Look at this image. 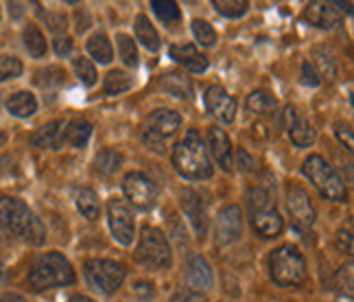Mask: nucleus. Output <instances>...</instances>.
I'll return each instance as SVG.
<instances>
[{"label":"nucleus","mask_w":354,"mask_h":302,"mask_svg":"<svg viewBox=\"0 0 354 302\" xmlns=\"http://www.w3.org/2000/svg\"><path fill=\"white\" fill-rule=\"evenodd\" d=\"M173 167L184 180L212 177V162L197 130H188L184 139L173 147Z\"/></svg>","instance_id":"f03ea898"},{"label":"nucleus","mask_w":354,"mask_h":302,"mask_svg":"<svg viewBox=\"0 0 354 302\" xmlns=\"http://www.w3.org/2000/svg\"><path fill=\"white\" fill-rule=\"evenodd\" d=\"M269 276L278 287H299L308 276L306 258L295 245H280L269 254Z\"/></svg>","instance_id":"39448f33"},{"label":"nucleus","mask_w":354,"mask_h":302,"mask_svg":"<svg viewBox=\"0 0 354 302\" xmlns=\"http://www.w3.org/2000/svg\"><path fill=\"white\" fill-rule=\"evenodd\" d=\"M68 302H94V300H92V298H88V296L75 294V296H71V298H68Z\"/></svg>","instance_id":"09e8293b"},{"label":"nucleus","mask_w":354,"mask_h":302,"mask_svg":"<svg viewBox=\"0 0 354 302\" xmlns=\"http://www.w3.org/2000/svg\"><path fill=\"white\" fill-rule=\"evenodd\" d=\"M151 9H153L156 16H158L162 22H167V24L177 22V20L182 18L180 7H177V3H171V0H153V3H151Z\"/></svg>","instance_id":"c9c22d12"},{"label":"nucleus","mask_w":354,"mask_h":302,"mask_svg":"<svg viewBox=\"0 0 354 302\" xmlns=\"http://www.w3.org/2000/svg\"><path fill=\"white\" fill-rule=\"evenodd\" d=\"M245 105H248V109H250V112H254V114H269V112H274V109H276L278 101H276V97L271 92L256 90V92H252L250 97H248Z\"/></svg>","instance_id":"7c9ffc66"},{"label":"nucleus","mask_w":354,"mask_h":302,"mask_svg":"<svg viewBox=\"0 0 354 302\" xmlns=\"http://www.w3.org/2000/svg\"><path fill=\"white\" fill-rule=\"evenodd\" d=\"M302 81H304L306 86H310V88H315V86L322 84V79H319L317 71L313 68L310 62H304V64H302Z\"/></svg>","instance_id":"79ce46f5"},{"label":"nucleus","mask_w":354,"mask_h":302,"mask_svg":"<svg viewBox=\"0 0 354 302\" xmlns=\"http://www.w3.org/2000/svg\"><path fill=\"white\" fill-rule=\"evenodd\" d=\"M22 71L24 66L18 57H13V55H0V81L16 79L22 75Z\"/></svg>","instance_id":"4c0bfd02"},{"label":"nucleus","mask_w":354,"mask_h":302,"mask_svg":"<svg viewBox=\"0 0 354 302\" xmlns=\"http://www.w3.org/2000/svg\"><path fill=\"white\" fill-rule=\"evenodd\" d=\"M0 302H29L24 296L20 294H11V292H5V294H0Z\"/></svg>","instance_id":"de8ad7c7"},{"label":"nucleus","mask_w":354,"mask_h":302,"mask_svg":"<svg viewBox=\"0 0 354 302\" xmlns=\"http://www.w3.org/2000/svg\"><path fill=\"white\" fill-rule=\"evenodd\" d=\"M107 222H110V230L112 237L120 243V245H131L133 243V235H136V217L131 206L127 204V199L122 197H112L107 199Z\"/></svg>","instance_id":"9d476101"},{"label":"nucleus","mask_w":354,"mask_h":302,"mask_svg":"<svg viewBox=\"0 0 354 302\" xmlns=\"http://www.w3.org/2000/svg\"><path fill=\"white\" fill-rule=\"evenodd\" d=\"M180 127H182L180 112L165 109V107L156 109V112L149 114L142 123V141L149 149H156L162 154L167 147V141L173 139Z\"/></svg>","instance_id":"1a4fd4ad"},{"label":"nucleus","mask_w":354,"mask_h":302,"mask_svg":"<svg viewBox=\"0 0 354 302\" xmlns=\"http://www.w3.org/2000/svg\"><path fill=\"white\" fill-rule=\"evenodd\" d=\"M337 248L342 250V252H346V254H352V235L346 230H342L339 232V237H337Z\"/></svg>","instance_id":"a18cd8bd"},{"label":"nucleus","mask_w":354,"mask_h":302,"mask_svg":"<svg viewBox=\"0 0 354 302\" xmlns=\"http://www.w3.org/2000/svg\"><path fill=\"white\" fill-rule=\"evenodd\" d=\"M302 173L326 199H330V202L348 199V188H346L344 177L339 175L333 164H328L322 156H317V154L308 156L302 164Z\"/></svg>","instance_id":"0eeeda50"},{"label":"nucleus","mask_w":354,"mask_h":302,"mask_svg":"<svg viewBox=\"0 0 354 302\" xmlns=\"http://www.w3.org/2000/svg\"><path fill=\"white\" fill-rule=\"evenodd\" d=\"M350 3H308L304 16L310 24L319 26V29H335V26L342 24L344 20V11H350Z\"/></svg>","instance_id":"4468645a"},{"label":"nucleus","mask_w":354,"mask_h":302,"mask_svg":"<svg viewBox=\"0 0 354 302\" xmlns=\"http://www.w3.org/2000/svg\"><path fill=\"white\" fill-rule=\"evenodd\" d=\"M73 51V39L71 37H57L55 39V53L57 57H68Z\"/></svg>","instance_id":"c03bdc74"},{"label":"nucleus","mask_w":354,"mask_h":302,"mask_svg":"<svg viewBox=\"0 0 354 302\" xmlns=\"http://www.w3.org/2000/svg\"><path fill=\"white\" fill-rule=\"evenodd\" d=\"M7 109L9 114L18 116V118H29L37 112V99L35 94L20 90V92H13L11 97L7 99Z\"/></svg>","instance_id":"5701e85b"},{"label":"nucleus","mask_w":354,"mask_h":302,"mask_svg":"<svg viewBox=\"0 0 354 302\" xmlns=\"http://www.w3.org/2000/svg\"><path fill=\"white\" fill-rule=\"evenodd\" d=\"M133 33H136V39H138L147 51L156 53L160 48V33L156 31V26L151 24V20H149L145 13H140V16L136 18Z\"/></svg>","instance_id":"b1692460"},{"label":"nucleus","mask_w":354,"mask_h":302,"mask_svg":"<svg viewBox=\"0 0 354 302\" xmlns=\"http://www.w3.org/2000/svg\"><path fill=\"white\" fill-rule=\"evenodd\" d=\"M116 46H118V55L125 66L133 68L138 66V48H136V42L131 35H125V33H118L116 35Z\"/></svg>","instance_id":"2f4dec72"},{"label":"nucleus","mask_w":354,"mask_h":302,"mask_svg":"<svg viewBox=\"0 0 354 302\" xmlns=\"http://www.w3.org/2000/svg\"><path fill=\"white\" fill-rule=\"evenodd\" d=\"M212 7L216 9V13H221L223 18H241L248 13L250 9V3H245V0H214Z\"/></svg>","instance_id":"473e14b6"},{"label":"nucleus","mask_w":354,"mask_h":302,"mask_svg":"<svg viewBox=\"0 0 354 302\" xmlns=\"http://www.w3.org/2000/svg\"><path fill=\"white\" fill-rule=\"evenodd\" d=\"M84 276L94 292L103 296H114L125 283L127 269L125 265L110 258H88L84 265Z\"/></svg>","instance_id":"6e6552de"},{"label":"nucleus","mask_w":354,"mask_h":302,"mask_svg":"<svg viewBox=\"0 0 354 302\" xmlns=\"http://www.w3.org/2000/svg\"><path fill=\"white\" fill-rule=\"evenodd\" d=\"M35 84L42 88H57L66 84V71H62L57 66H48L44 71L35 73Z\"/></svg>","instance_id":"f704fd0d"},{"label":"nucleus","mask_w":354,"mask_h":302,"mask_svg":"<svg viewBox=\"0 0 354 302\" xmlns=\"http://www.w3.org/2000/svg\"><path fill=\"white\" fill-rule=\"evenodd\" d=\"M236 162H239V169L241 171H252V167H254V160H252V156L245 149H239L236 151Z\"/></svg>","instance_id":"49530a36"},{"label":"nucleus","mask_w":354,"mask_h":302,"mask_svg":"<svg viewBox=\"0 0 354 302\" xmlns=\"http://www.w3.org/2000/svg\"><path fill=\"white\" fill-rule=\"evenodd\" d=\"M206 145H208V151H210V156L214 158V162L219 164L223 171H232L234 149H232V143H230V136L221 127H210L208 130Z\"/></svg>","instance_id":"f3484780"},{"label":"nucleus","mask_w":354,"mask_h":302,"mask_svg":"<svg viewBox=\"0 0 354 302\" xmlns=\"http://www.w3.org/2000/svg\"><path fill=\"white\" fill-rule=\"evenodd\" d=\"M92 136V125L84 118H73L66 121L64 127V145L75 147V149H84Z\"/></svg>","instance_id":"4be33fe9"},{"label":"nucleus","mask_w":354,"mask_h":302,"mask_svg":"<svg viewBox=\"0 0 354 302\" xmlns=\"http://www.w3.org/2000/svg\"><path fill=\"white\" fill-rule=\"evenodd\" d=\"M133 260L151 272L169 269L173 263V254H171V243L165 232L153 226H145L140 232L138 245H136V250H133Z\"/></svg>","instance_id":"423d86ee"},{"label":"nucleus","mask_w":354,"mask_h":302,"mask_svg":"<svg viewBox=\"0 0 354 302\" xmlns=\"http://www.w3.org/2000/svg\"><path fill=\"white\" fill-rule=\"evenodd\" d=\"M9 162H11V158H9V156H0V173H3L5 169H9V167H11Z\"/></svg>","instance_id":"8fccbe9b"},{"label":"nucleus","mask_w":354,"mask_h":302,"mask_svg":"<svg viewBox=\"0 0 354 302\" xmlns=\"http://www.w3.org/2000/svg\"><path fill=\"white\" fill-rule=\"evenodd\" d=\"M335 134H337V139L346 145V149H348V151H352V145H354V141H352V127L348 125V123H337V130H335Z\"/></svg>","instance_id":"37998d69"},{"label":"nucleus","mask_w":354,"mask_h":302,"mask_svg":"<svg viewBox=\"0 0 354 302\" xmlns=\"http://www.w3.org/2000/svg\"><path fill=\"white\" fill-rule=\"evenodd\" d=\"M122 193H125L129 206H136V208H140V211H151L158 199V188L153 180L147 177L142 171H131L125 175Z\"/></svg>","instance_id":"9b49d317"},{"label":"nucleus","mask_w":354,"mask_h":302,"mask_svg":"<svg viewBox=\"0 0 354 302\" xmlns=\"http://www.w3.org/2000/svg\"><path fill=\"white\" fill-rule=\"evenodd\" d=\"M287 208L291 215V222L295 230H308L315 224V206H313L308 193L302 186H289L287 188Z\"/></svg>","instance_id":"ddd939ff"},{"label":"nucleus","mask_w":354,"mask_h":302,"mask_svg":"<svg viewBox=\"0 0 354 302\" xmlns=\"http://www.w3.org/2000/svg\"><path fill=\"white\" fill-rule=\"evenodd\" d=\"M133 88V77L125 71H110L103 81V92L107 97H116V94H122Z\"/></svg>","instance_id":"c85d7f7f"},{"label":"nucleus","mask_w":354,"mask_h":302,"mask_svg":"<svg viewBox=\"0 0 354 302\" xmlns=\"http://www.w3.org/2000/svg\"><path fill=\"white\" fill-rule=\"evenodd\" d=\"M120 167H122V154H118L114 149H103L97 156V160H94V169H97V173L103 177L116 175L120 171Z\"/></svg>","instance_id":"c756f323"},{"label":"nucleus","mask_w":354,"mask_h":302,"mask_svg":"<svg viewBox=\"0 0 354 302\" xmlns=\"http://www.w3.org/2000/svg\"><path fill=\"white\" fill-rule=\"evenodd\" d=\"M75 281L77 274L73 269V263L62 252L39 254L29 267V276H26V283L37 294L57 290V287H66V285H75Z\"/></svg>","instance_id":"7ed1b4c3"},{"label":"nucleus","mask_w":354,"mask_h":302,"mask_svg":"<svg viewBox=\"0 0 354 302\" xmlns=\"http://www.w3.org/2000/svg\"><path fill=\"white\" fill-rule=\"evenodd\" d=\"M203 103L206 109L221 123H234L236 118V101L232 94H227L225 88L221 86H210L203 94Z\"/></svg>","instance_id":"dca6fc26"},{"label":"nucleus","mask_w":354,"mask_h":302,"mask_svg":"<svg viewBox=\"0 0 354 302\" xmlns=\"http://www.w3.org/2000/svg\"><path fill=\"white\" fill-rule=\"evenodd\" d=\"M0 226L9 235L35 245V248L46 241V228L42 219L18 197H0Z\"/></svg>","instance_id":"f257e3e1"},{"label":"nucleus","mask_w":354,"mask_h":302,"mask_svg":"<svg viewBox=\"0 0 354 302\" xmlns=\"http://www.w3.org/2000/svg\"><path fill=\"white\" fill-rule=\"evenodd\" d=\"M289 139L295 147L299 149H306V147H313L315 145V139L317 134L313 130V125L308 123V118L304 116H295V121L289 125Z\"/></svg>","instance_id":"393cba45"},{"label":"nucleus","mask_w":354,"mask_h":302,"mask_svg":"<svg viewBox=\"0 0 354 302\" xmlns=\"http://www.w3.org/2000/svg\"><path fill=\"white\" fill-rule=\"evenodd\" d=\"M186 281L190 285V290L203 292V290H212L214 285V274L210 263L203 256H190L188 265H186Z\"/></svg>","instance_id":"a211bd4d"},{"label":"nucleus","mask_w":354,"mask_h":302,"mask_svg":"<svg viewBox=\"0 0 354 302\" xmlns=\"http://www.w3.org/2000/svg\"><path fill=\"white\" fill-rule=\"evenodd\" d=\"M243 235V211L239 206L230 204V206H223V208L216 213V219H214V241L216 245H232L234 241H239Z\"/></svg>","instance_id":"f8f14e48"},{"label":"nucleus","mask_w":354,"mask_h":302,"mask_svg":"<svg viewBox=\"0 0 354 302\" xmlns=\"http://www.w3.org/2000/svg\"><path fill=\"white\" fill-rule=\"evenodd\" d=\"M64 127H66V121L46 123L42 130H37L31 136V145L37 149H62L64 147Z\"/></svg>","instance_id":"aec40b11"},{"label":"nucleus","mask_w":354,"mask_h":302,"mask_svg":"<svg viewBox=\"0 0 354 302\" xmlns=\"http://www.w3.org/2000/svg\"><path fill=\"white\" fill-rule=\"evenodd\" d=\"M42 13V18H44V22H46V26L48 29L55 33V35H59V33H64L66 31V16H62V13H53V11H39Z\"/></svg>","instance_id":"ea45409f"},{"label":"nucleus","mask_w":354,"mask_h":302,"mask_svg":"<svg viewBox=\"0 0 354 302\" xmlns=\"http://www.w3.org/2000/svg\"><path fill=\"white\" fill-rule=\"evenodd\" d=\"M73 68H75V73L84 86L92 88L94 84H97V68H94V64L88 57H84V55H79V57L73 60Z\"/></svg>","instance_id":"72a5a7b5"},{"label":"nucleus","mask_w":354,"mask_h":302,"mask_svg":"<svg viewBox=\"0 0 354 302\" xmlns=\"http://www.w3.org/2000/svg\"><path fill=\"white\" fill-rule=\"evenodd\" d=\"M169 55H171V60H175L180 66H184L186 71L190 73H203V71H208V57L206 55H201L197 51L195 44H173L169 48Z\"/></svg>","instance_id":"6ab92c4d"},{"label":"nucleus","mask_w":354,"mask_h":302,"mask_svg":"<svg viewBox=\"0 0 354 302\" xmlns=\"http://www.w3.org/2000/svg\"><path fill=\"white\" fill-rule=\"evenodd\" d=\"M160 86H162V90H167L169 94H173V97H177V99L193 97V84H190V79L182 73H167L160 79Z\"/></svg>","instance_id":"a878e982"},{"label":"nucleus","mask_w":354,"mask_h":302,"mask_svg":"<svg viewBox=\"0 0 354 302\" xmlns=\"http://www.w3.org/2000/svg\"><path fill=\"white\" fill-rule=\"evenodd\" d=\"M22 39H24V48L29 51L31 57L42 60L44 55H46V37H44L42 31H39L37 24H26V29L22 33Z\"/></svg>","instance_id":"cd10ccee"},{"label":"nucleus","mask_w":354,"mask_h":302,"mask_svg":"<svg viewBox=\"0 0 354 302\" xmlns=\"http://www.w3.org/2000/svg\"><path fill=\"white\" fill-rule=\"evenodd\" d=\"M248 208L254 235L261 239H274L282 232L284 222L276 208V202L271 199V193L265 186H252L248 190Z\"/></svg>","instance_id":"20e7f679"},{"label":"nucleus","mask_w":354,"mask_h":302,"mask_svg":"<svg viewBox=\"0 0 354 302\" xmlns=\"http://www.w3.org/2000/svg\"><path fill=\"white\" fill-rule=\"evenodd\" d=\"M73 195H75L77 211L86 219H90V222H97L101 215V202H99L97 190L90 186H75Z\"/></svg>","instance_id":"412c9836"},{"label":"nucleus","mask_w":354,"mask_h":302,"mask_svg":"<svg viewBox=\"0 0 354 302\" xmlns=\"http://www.w3.org/2000/svg\"><path fill=\"white\" fill-rule=\"evenodd\" d=\"M180 206H182L184 215L188 217L190 226H193L195 235L199 239L206 237V232H208V215H206V204H203L201 195L197 193V190H193V188H186V190H182V195H180Z\"/></svg>","instance_id":"2eb2a0df"},{"label":"nucleus","mask_w":354,"mask_h":302,"mask_svg":"<svg viewBox=\"0 0 354 302\" xmlns=\"http://www.w3.org/2000/svg\"><path fill=\"white\" fill-rule=\"evenodd\" d=\"M88 53L94 57V62L99 64H110L114 60V48H112V42L110 37H107L105 33H94L90 35L88 39Z\"/></svg>","instance_id":"bb28decb"},{"label":"nucleus","mask_w":354,"mask_h":302,"mask_svg":"<svg viewBox=\"0 0 354 302\" xmlns=\"http://www.w3.org/2000/svg\"><path fill=\"white\" fill-rule=\"evenodd\" d=\"M171 302H208V298L203 296V292H195L190 287H182L177 290L171 298Z\"/></svg>","instance_id":"a19ab883"},{"label":"nucleus","mask_w":354,"mask_h":302,"mask_svg":"<svg viewBox=\"0 0 354 302\" xmlns=\"http://www.w3.org/2000/svg\"><path fill=\"white\" fill-rule=\"evenodd\" d=\"M193 26V33H195V39L201 44V46H214L216 44V31L212 29V24L201 20V18H195L190 22Z\"/></svg>","instance_id":"e433bc0d"},{"label":"nucleus","mask_w":354,"mask_h":302,"mask_svg":"<svg viewBox=\"0 0 354 302\" xmlns=\"http://www.w3.org/2000/svg\"><path fill=\"white\" fill-rule=\"evenodd\" d=\"M335 287L339 294L346 292L348 298L352 296V265H346L335 274Z\"/></svg>","instance_id":"58836bf2"}]
</instances>
